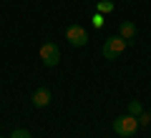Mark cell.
<instances>
[{
  "instance_id": "ba28073f",
  "label": "cell",
  "mask_w": 151,
  "mask_h": 138,
  "mask_svg": "<svg viewBox=\"0 0 151 138\" xmlns=\"http://www.w3.org/2000/svg\"><path fill=\"white\" fill-rule=\"evenodd\" d=\"M10 138H33L30 131H25V128H15V131L10 133Z\"/></svg>"
},
{
  "instance_id": "7a4b0ae2",
  "label": "cell",
  "mask_w": 151,
  "mask_h": 138,
  "mask_svg": "<svg viewBox=\"0 0 151 138\" xmlns=\"http://www.w3.org/2000/svg\"><path fill=\"white\" fill-rule=\"evenodd\" d=\"M126 45H129V43H126L121 35L106 38V43H103V58H106V60H116V58L126 50Z\"/></svg>"
},
{
  "instance_id": "30bf717a",
  "label": "cell",
  "mask_w": 151,
  "mask_h": 138,
  "mask_svg": "<svg viewBox=\"0 0 151 138\" xmlns=\"http://www.w3.org/2000/svg\"><path fill=\"white\" fill-rule=\"evenodd\" d=\"M139 126H151V116H149V113H141V116H139Z\"/></svg>"
},
{
  "instance_id": "277c9868",
  "label": "cell",
  "mask_w": 151,
  "mask_h": 138,
  "mask_svg": "<svg viewBox=\"0 0 151 138\" xmlns=\"http://www.w3.org/2000/svg\"><path fill=\"white\" fill-rule=\"evenodd\" d=\"M65 40H68L73 48H83V45L88 43L86 28H81V25H68V28H65Z\"/></svg>"
},
{
  "instance_id": "8fae6325",
  "label": "cell",
  "mask_w": 151,
  "mask_h": 138,
  "mask_svg": "<svg viewBox=\"0 0 151 138\" xmlns=\"http://www.w3.org/2000/svg\"><path fill=\"white\" fill-rule=\"evenodd\" d=\"M91 23H93V25H96V28H101V25H103V23H106V20H103V15H101V13H96V15L91 18Z\"/></svg>"
},
{
  "instance_id": "7c38bea8",
  "label": "cell",
  "mask_w": 151,
  "mask_h": 138,
  "mask_svg": "<svg viewBox=\"0 0 151 138\" xmlns=\"http://www.w3.org/2000/svg\"><path fill=\"white\" fill-rule=\"evenodd\" d=\"M0 138H3V136H0Z\"/></svg>"
},
{
  "instance_id": "8992f818",
  "label": "cell",
  "mask_w": 151,
  "mask_h": 138,
  "mask_svg": "<svg viewBox=\"0 0 151 138\" xmlns=\"http://www.w3.org/2000/svg\"><path fill=\"white\" fill-rule=\"evenodd\" d=\"M119 35L124 38L126 43H134L136 40V23H131V20H124L119 25Z\"/></svg>"
},
{
  "instance_id": "6da1fadb",
  "label": "cell",
  "mask_w": 151,
  "mask_h": 138,
  "mask_svg": "<svg viewBox=\"0 0 151 138\" xmlns=\"http://www.w3.org/2000/svg\"><path fill=\"white\" fill-rule=\"evenodd\" d=\"M113 131H116V136H121V138H131L136 131H139V118L131 116V113L119 116L116 121H113Z\"/></svg>"
},
{
  "instance_id": "5b68a950",
  "label": "cell",
  "mask_w": 151,
  "mask_h": 138,
  "mask_svg": "<svg viewBox=\"0 0 151 138\" xmlns=\"http://www.w3.org/2000/svg\"><path fill=\"white\" fill-rule=\"evenodd\" d=\"M33 106L35 108H45L50 103V88H35V93H33Z\"/></svg>"
},
{
  "instance_id": "3957f363",
  "label": "cell",
  "mask_w": 151,
  "mask_h": 138,
  "mask_svg": "<svg viewBox=\"0 0 151 138\" xmlns=\"http://www.w3.org/2000/svg\"><path fill=\"white\" fill-rule=\"evenodd\" d=\"M40 60H43L48 68H55V65L60 63V48L53 40H45L43 45H40Z\"/></svg>"
},
{
  "instance_id": "9c48e42d",
  "label": "cell",
  "mask_w": 151,
  "mask_h": 138,
  "mask_svg": "<svg viewBox=\"0 0 151 138\" xmlns=\"http://www.w3.org/2000/svg\"><path fill=\"white\" fill-rule=\"evenodd\" d=\"M96 8H98V13H111V10H113V3H108V0H101Z\"/></svg>"
},
{
  "instance_id": "52a82bcc",
  "label": "cell",
  "mask_w": 151,
  "mask_h": 138,
  "mask_svg": "<svg viewBox=\"0 0 151 138\" xmlns=\"http://www.w3.org/2000/svg\"><path fill=\"white\" fill-rule=\"evenodd\" d=\"M129 113L139 118L141 113H144V106H141V101H131V103H129Z\"/></svg>"
}]
</instances>
